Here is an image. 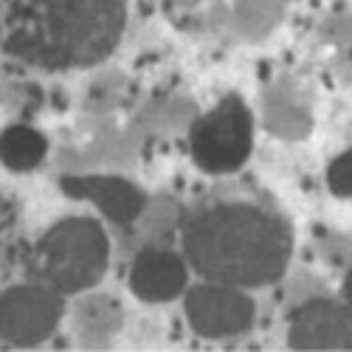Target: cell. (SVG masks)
Masks as SVG:
<instances>
[{
	"instance_id": "obj_1",
	"label": "cell",
	"mask_w": 352,
	"mask_h": 352,
	"mask_svg": "<svg viewBox=\"0 0 352 352\" xmlns=\"http://www.w3.org/2000/svg\"><path fill=\"white\" fill-rule=\"evenodd\" d=\"M181 251L200 279L254 290L285 276L293 231L259 203L223 200L195 209L184 220Z\"/></svg>"
},
{
	"instance_id": "obj_2",
	"label": "cell",
	"mask_w": 352,
	"mask_h": 352,
	"mask_svg": "<svg viewBox=\"0 0 352 352\" xmlns=\"http://www.w3.org/2000/svg\"><path fill=\"white\" fill-rule=\"evenodd\" d=\"M127 28V0H14L3 48L17 63L65 74L104 63Z\"/></svg>"
},
{
	"instance_id": "obj_3",
	"label": "cell",
	"mask_w": 352,
	"mask_h": 352,
	"mask_svg": "<svg viewBox=\"0 0 352 352\" xmlns=\"http://www.w3.org/2000/svg\"><path fill=\"white\" fill-rule=\"evenodd\" d=\"M110 240L94 217H65L54 223L34 245V279L60 290L63 296H82L107 274Z\"/></svg>"
},
{
	"instance_id": "obj_4",
	"label": "cell",
	"mask_w": 352,
	"mask_h": 352,
	"mask_svg": "<svg viewBox=\"0 0 352 352\" xmlns=\"http://www.w3.org/2000/svg\"><path fill=\"white\" fill-rule=\"evenodd\" d=\"M254 150V116L243 96L228 94L189 130V155L206 175L237 172Z\"/></svg>"
},
{
	"instance_id": "obj_5",
	"label": "cell",
	"mask_w": 352,
	"mask_h": 352,
	"mask_svg": "<svg viewBox=\"0 0 352 352\" xmlns=\"http://www.w3.org/2000/svg\"><path fill=\"white\" fill-rule=\"evenodd\" d=\"M65 316V296L43 282L14 285L3 290L0 302V336L9 346L45 344Z\"/></svg>"
},
{
	"instance_id": "obj_6",
	"label": "cell",
	"mask_w": 352,
	"mask_h": 352,
	"mask_svg": "<svg viewBox=\"0 0 352 352\" xmlns=\"http://www.w3.org/2000/svg\"><path fill=\"white\" fill-rule=\"evenodd\" d=\"M184 313L189 327L197 336L220 341L248 333L254 324L256 307L254 299L248 296V290L203 279L200 285H192L184 293Z\"/></svg>"
},
{
	"instance_id": "obj_7",
	"label": "cell",
	"mask_w": 352,
	"mask_h": 352,
	"mask_svg": "<svg viewBox=\"0 0 352 352\" xmlns=\"http://www.w3.org/2000/svg\"><path fill=\"white\" fill-rule=\"evenodd\" d=\"M293 349H352V310L341 299H310L299 305L287 324Z\"/></svg>"
},
{
	"instance_id": "obj_8",
	"label": "cell",
	"mask_w": 352,
	"mask_h": 352,
	"mask_svg": "<svg viewBox=\"0 0 352 352\" xmlns=\"http://www.w3.org/2000/svg\"><path fill=\"white\" fill-rule=\"evenodd\" d=\"M133 296L146 305H164L189 290V262L184 251L144 248L130 268Z\"/></svg>"
},
{
	"instance_id": "obj_9",
	"label": "cell",
	"mask_w": 352,
	"mask_h": 352,
	"mask_svg": "<svg viewBox=\"0 0 352 352\" xmlns=\"http://www.w3.org/2000/svg\"><path fill=\"white\" fill-rule=\"evenodd\" d=\"M65 195L76 200H87L113 223L127 226L135 223L144 212V192L124 181V178H113V175H82V178H63Z\"/></svg>"
},
{
	"instance_id": "obj_10",
	"label": "cell",
	"mask_w": 352,
	"mask_h": 352,
	"mask_svg": "<svg viewBox=\"0 0 352 352\" xmlns=\"http://www.w3.org/2000/svg\"><path fill=\"white\" fill-rule=\"evenodd\" d=\"M122 327V307L110 296H85L74 307V336L87 346L107 344Z\"/></svg>"
},
{
	"instance_id": "obj_11",
	"label": "cell",
	"mask_w": 352,
	"mask_h": 352,
	"mask_svg": "<svg viewBox=\"0 0 352 352\" xmlns=\"http://www.w3.org/2000/svg\"><path fill=\"white\" fill-rule=\"evenodd\" d=\"M48 153V141L40 130L14 124L3 130V144H0V155H3V166L12 172H32L43 164Z\"/></svg>"
},
{
	"instance_id": "obj_12",
	"label": "cell",
	"mask_w": 352,
	"mask_h": 352,
	"mask_svg": "<svg viewBox=\"0 0 352 352\" xmlns=\"http://www.w3.org/2000/svg\"><path fill=\"white\" fill-rule=\"evenodd\" d=\"M327 186L336 197H352V150L341 153L327 166Z\"/></svg>"
},
{
	"instance_id": "obj_13",
	"label": "cell",
	"mask_w": 352,
	"mask_h": 352,
	"mask_svg": "<svg viewBox=\"0 0 352 352\" xmlns=\"http://www.w3.org/2000/svg\"><path fill=\"white\" fill-rule=\"evenodd\" d=\"M341 299L349 305V310H352V268L346 271V276H344V285H341Z\"/></svg>"
}]
</instances>
